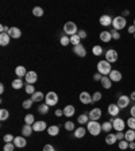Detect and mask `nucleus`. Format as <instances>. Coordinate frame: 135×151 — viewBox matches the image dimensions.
<instances>
[{
    "mask_svg": "<svg viewBox=\"0 0 135 151\" xmlns=\"http://www.w3.org/2000/svg\"><path fill=\"white\" fill-rule=\"evenodd\" d=\"M108 77H110V80L112 81V82H119V81H122L123 76H122V73L119 70H112Z\"/></svg>",
    "mask_w": 135,
    "mask_h": 151,
    "instance_id": "nucleus-16",
    "label": "nucleus"
},
{
    "mask_svg": "<svg viewBox=\"0 0 135 151\" xmlns=\"http://www.w3.org/2000/svg\"><path fill=\"white\" fill-rule=\"evenodd\" d=\"M92 54L93 55H96V57L101 55V54H103V47H101V46H93L92 47Z\"/></svg>",
    "mask_w": 135,
    "mask_h": 151,
    "instance_id": "nucleus-35",
    "label": "nucleus"
},
{
    "mask_svg": "<svg viewBox=\"0 0 135 151\" xmlns=\"http://www.w3.org/2000/svg\"><path fill=\"white\" fill-rule=\"evenodd\" d=\"M0 93H1V95L4 93V85L3 84H0Z\"/></svg>",
    "mask_w": 135,
    "mask_h": 151,
    "instance_id": "nucleus-60",
    "label": "nucleus"
},
{
    "mask_svg": "<svg viewBox=\"0 0 135 151\" xmlns=\"http://www.w3.org/2000/svg\"><path fill=\"white\" fill-rule=\"evenodd\" d=\"M38 112L41 113V115H46V113L49 112V105H47V104H41L38 108Z\"/></svg>",
    "mask_w": 135,
    "mask_h": 151,
    "instance_id": "nucleus-37",
    "label": "nucleus"
},
{
    "mask_svg": "<svg viewBox=\"0 0 135 151\" xmlns=\"http://www.w3.org/2000/svg\"><path fill=\"white\" fill-rule=\"evenodd\" d=\"M128 148L130 150H135V142H130L128 143Z\"/></svg>",
    "mask_w": 135,
    "mask_h": 151,
    "instance_id": "nucleus-57",
    "label": "nucleus"
},
{
    "mask_svg": "<svg viewBox=\"0 0 135 151\" xmlns=\"http://www.w3.org/2000/svg\"><path fill=\"white\" fill-rule=\"evenodd\" d=\"M101 86H103L104 89H111V86H112V81L110 80V77L108 76H103V78H101Z\"/></svg>",
    "mask_w": 135,
    "mask_h": 151,
    "instance_id": "nucleus-21",
    "label": "nucleus"
},
{
    "mask_svg": "<svg viewBox=\"0 0 135 151\" xmlns=\"http://www.w3.org/2000/svg\"><path fill=\"white\" fill-rule=\"evenodd\" d=\"M101 130H103L104 132L110 133L111 130H114V126H112V123H111V122H104V123L101 124Z\"/></svg>",
    "mask_w": 135,
    "mask_h": 151,
    "instance_id": "nucleus-30",
    "label": "nucleus"
},
{
    "mask_svg": "<svg viewBox=\"0 0 135 151\" xmlns=\"http://www.w3.org/2000/svg\"><path fill=\"white\" fill-rule=\"evenodd\" d=\"M32 130L37 131V132H42V131L47 130V126L45 122H42V120H39V122H35V123L32 124Z\"/></svg>",
    "mask_w": 135,
    "mask_h": 151,
    "instance_id": "nucleus-12",
    "label": "nucleus"
},
{
    "mask_svg": "<svg viewBox=\"0 0 135 151\" xmlns=\"http://www.w3.org/2000/svg\"><path fill=\"white\" fill-rule=\"evenodd\" d=\"M80 41H81V38L78 37V34H76V35H72V37H70V43H72L73 46L80 45Z\"/></svg>",
    "mask_w": 135,
    "mask_h": 151,
    "instance_id": "nucleus-39",
    "label": "nucleus"
},
{
    "mask_svg": "<svg viewBox=\"0 0 135 151\" xmlns=\"http://www.w3.org/2000/svg\"><path fill=\"white\" fill-rule=\"evenodd\" d=\"M117 146H119L120 150H127V148H128V142L126 140V139H124V140H120Z\"/></svg>",
    "mask_w": 135,
    "mask_h": 151,
    "instance_id": "nucleus-45",
    "label": "nucleus"
},
{
    "mask_svg": "<svg viewBox=\"0 0 135 151\" xmlns=\"http://www.w3.org/2000/svg\"><path fill=\"white\" fill-rule=\"evenodd\" d=\"M101 78H103V76H101L100 73H95V74H93V80H95V81H101Z\"/></svg>",
    "mask_w": 135,
    "mask_h": 151,
    "instance_id": "nucleus-51",
    "label": "nucleus"
},
{
    "mask_svg": "<svg viewBox=\"0 0 135 151\" xmlns=\"http://www.w3.org/2000/svg\"><path fill=\"white\" fill-rule=\"evenodd\" d=\"M101 100V92H95L92 95V101H100Z\"/></svg>",
    "mask_w": 135,
    "mask_h": 151,
    "instance_id": "nucleus-46",
    "label": "nucleus"
},
{
    "mask_svg": "<svg viewBox=\"0 0 135 151\" xmlns=\"http://www.w3.org/2000/svg\"><path fill=\"white\" fill-rule=\"evenodd\" d=\"M57 103H58V96L56 92H49V93L45 96V104H47L49 107L57 105Z\"/></svg>",
    "mask_w": 135,
    "mask_h": 151,
    "instance_id": "nucleus-4",
    "label": "nucleus"
},
{
    "mask_svg": "<svg viewBox=\"0 0 135 151\" xmlns=\"http://www.w3.org/2000/svg\"><path fill=\"white\" fill-rule=\"evenodd\" d=\"M60 43L62 46H68L69 43H70V37H68V35H62L60 39Z\"/></svg>",
    "mask_w": 135,
    "mask_h": 151,
    "instance_id": "nucleus-40",
    "label": "nucleus"
},
{
    "mask_svg": "<svg viewBox=\"0 0 135 151\" xmlns=\"http://www.w3.org/2000/svg\"><path fill=\"white\" fill-rule=\"evenodd\" d=\"M111 35H112V39H115V41H117V39H120V32L117 31V30H111Z\"/></svg>",
    "mask_w": 135,
    "mask_h": 151,
    "instance_id": "nucleus-42",
    "label": "nucleus"
},
{
    "mask_svg": "<svg viewBox=\"0 0 135 151\" xmlns=\"http://www.w3.org/2000/svg\"><path fill=\"white\" fill-rule=\"evenodd\" d=\"M85 132H86V130L84 128V127L76 128V130H75V138H77V139H80V138H84V136H85Z\"/></svg>",
    "mask_w": 135,
    "mask_h": 151,
    "instance_id": "nucleus-29",
    "label": "nucleus"
},
{
    "mask_svg": "<svg viewBox=\"0 0 135 151\" xmlns=\"http://www.w3.org/2000/svg\"><path fill=\"white\" fill-rule=\"evenodd\" d=\"M115 135H116V139H117L119 142H120V140H124V132H123V131H117Z\"/></svg>",
    "mask_w": 135,
    "mask_h": 151,
    "instance_id": "nucleus-49",
    "label": "nucleus"
},
{
    "mask_svg": "<svg viewBox=\"0 0 135 151\" xmlns=\"http://www.w3.org/2000/svg\"><path fill=\"white\" fill-rule=\"evenodd\" d=\"M88 116H89V119L91 120H99L100 117H101V109L100 108H93L91 112L88 113Z\"/></svg>",
    "mask_w": 135,
    "mask_h": 151,
    "instance_id": "nucleus-15",
    "label": "nucleus"
},
{
    "mask_svg": "<svg viewBox=\"0 0 135 151\" xmlns=\"http://www.w3.org/2000/svg\"><path fill=\"white\" fill-rule=\"evenodd\" d=\"M35 88H34V86H32L31 84H27L26 85V93H27V95H34V93H35Z\"/></svg>",
    "mask_w": 135,
    "mask_h": 151,
    "instance_id": "nucleus-41",
    "label": "nucleus"
},
{
    "mask_svg": "<svg viewBox=\"0 0 135 151\" xmlns=\"http://www.w3.org/2000/svg\"><path fill=\"white\" fill-rule=\"evenodd\" d=\"M3 139H4V142H6V143H12L15 138L12 136L11 133H7V135H4V138H3Z\"/></svg>",
    "mask_w": 135,
    "mask_h": 151,
    "instance_id": "nucleus-47",
    "label": "nucleus"
},
{
    "mask_svg": "<svg viewBox=\"0 0 135 151\" xmlns=\"http://www.w3.org/2000/svg\"><path fill=\"white\" fill-rule=\"evenodd\" d=\"M119 112H120V108L117 107V104H110V105H108V113H110L111 116L117 117Z\"/></svg>",
    "mask_w": 135,
    "mask_h": 151,
    "instance_id": "nucleus-17",
    "label": "nucleus"
},
{
    "mask_svg": "<svg viewBox=\"0 0 135 151\" xmlns=\"http://www.w3.org/2000/svg\"><path fill=\"white\" fill-rule=\"evenodd\" d=\"M43 98H45V95H43L42 92H35L34 95L31 96V100L34 103H39V101H42Z\"/></svg>",
    "mask_w": 135,
    "mask_h": 151,
    "instance_id": "nucleus-28",
    "label": "nucleus"
},
{
    "mask_svg": "<svg viewBox=\"0 0 135 151\" xmlns=\"http://www.w3.org/2000/svg\"><path fill=\"white\" fill-rule=\"evenodd\" d=\"M77 122L80 124H88L89 123V116L85 115V113H84V115H80L78 116V119H77Z\"/></svg>",
    "mask_w": 135,
    "mask_h": 151,
    "instance_id": "nucleus-34",
    "label": "nucleus"
},
{
    "mask_svg": "<svg viewBox=\"0 0 135 151\" xmlns=\"http://www.w3.org/2000/svg\"><path fill=\"white\" fill-rule=\"evenodd\" d=\"M32 126H29V124H25L23 126V128H22V135L25 138H27V136H31V133H32Z\"/></svg>",
    "mask_w": 135,
    "mask_h": 151,
    "instance_id": "nucleus-22",
    "label": "nucleus"
},
{
    "mask_svg": "<svg viewBox=\"0 0 135 151\" xmlns=\"http://www.w3.org/2000/svg\"><path fill=\"white\" fill-rule=\"evenodd\" d=\"M130 101H131V98H130V96H120V97L117 98V101H116V104H117V107L119 108H127L128 105H130Z\"/></svg>",
    "mask_w": 135,
    "mask_h": 151,
    "instance_id": "nucleus-8",
    "label": "nucleus"
},
{
    "mask_svg": "<svg viewBox=\"0 0 135 151\" xmlns=\"http://www.w3.org/2000/svg\"><path fill=\"white\" fill-rule=\"evenodd\" d=\"M78 37H80V38L81 39H85L86 38V31H84V30H78Z\"/></svg>",
    "mask_w": 135,
    "mask_h": 151,
    "instance_id": "nucleus-50",
    "label": "nucleus"
},
{
    "mask_svg": "<svg viewBox=\"0 0 135 151\" xmlns=\"http://www.w3.org/2000/svg\"><path fill=\"white\" fill-rule=\"evenodd\" d=\"M76 112V109L73 105H66L64 108V116H66V117H72V116L75 115Z\"/></svg>",
    "mask_w": 135,
    "mask_h": 151,
    "instance_id": "nucleus-23",
    "label": "nucleus"
},
{
    "mask_svg": "<svg viewBox=\"0 0 135 151\" xmlns=\"http://www.w3.org/2000/svg\"><path fill=\"white\" fill-rule=\"evenodd\" d=\"M8 34H10L11 38L18 39V38H20L22 31H20V28H18V27H10V31H8Z\"/></svg>",
    "mask_w": 135,
    "mask_h": 151,
    "instance_id": "nucleus-19",
    "label": "nucleus"
},
{
    "mask_svg": "<svg viewBox=\"0 0 135 151\" xmlns=\"http://www.w3.org/2000/svg\"><path fill=\"white\" fill-rule=\"evenodd\" d=\"M62 115H64V109H57V111H56V116L60 117V116H62Z\"/></svg>",
    "mask_w": 135,
    "mask_h": 151,
    "instance_id": "nucleus-54",
    "label": "nucleus"
},
{
    "mask_svg": "<svg viewBox=\"0 0 135 151\" xmlns=\"http://www.w3.org/2000/svg\"><path fill=\"white\" fill-rule=\"evenodd\" d=\"M111 39H112V35H111L110 31H101L100 32V41L104 43H108L111 42Z\"/></svg>",
    "mask_w": 135,
    "mask_h": 151,
    "instance_id": "nucleus-20",
    "label": "nucleus"
},
{
    "mask_svg": "<svg viewBox=\"0 0 135 151\" xmlns=\"http://www.w3.org/2000/svg\"><path fill=\"white\" fill-rule=\"evenodd\" d=\"M127 126L130 130H135V117H130L127 120Z\"/></svg>",
    "mask_w": 135,
    "mask_h": 151,
    "instance_id": "nucleus-44",
    "label": "nucleus"
},
{
    "mask_svg": "<svg viewBox=\"0 0 135 151\" xmlns=\"http://www.w3.org/2000/svg\"><path fill=\"white\" fill-rule=\"evenodd\" d=\"M116 135H115V133H108V135H107L105 136V143L107 144H110V146H112V144H115L116 143Z\"/></svg>",
    "mask_w": 135,
    "mask_h": 151,
    "instance_id": "nucleus-27",
    "label": "nucleus"
},
{
    "mask_svg": "<svg viewBox=\"0 0 135 151\" xmlns=\"http://www.w3.org/2000/svg\"><path fill=\"white\" fill-rule=\"evenodd\" d=\"M64 32H65V35H68V37L76 35L78 32L76 23H73V22H66L64 25Z\"/></svg>",
    "mask_w": 135,
    "mask_h": 151,
    "instance_id": "nucleus-3",
    "label": "nucleus"
},
{
    "mask_svg": "<svg viewBox=\"0 0 135 151\" xmlns=\"http://www.w3.org/2000/svg\"><path fill=\"white\" fill-rule=\"evenodd\" d=\"M43 151H56V150H54V147L51 144H46V146L43 147Z\"/></svg>",
    "mask_w": 135,
    "mask_h": 151,
    "instance_id": "nucleus-52",
    "label": "nucleus"
},
{
    "mask_svg": "<svg viewBox=\"0 0 135 151\" xmlns=\"http://www.w3.org/2000/svg\"><path fill=\"white\" fill-rule=\"evenodd\" d=\"M130 98H131L132 101H135V91H134V92H132L131 95H130Z\"/></svg>",
    "mask_w": 135,
    "mask_h": 151,
    "instance_id": "nucleus-59",
    "label": "nucleus"
},
{
    "mask_svg": "<svg viewBox=\"0 0 135 151\" xmlns=\"http://www.w3.org/2000/svg\"><path fill=\"white\" fill-rule=\"evenodd\" d=\"M124 139L130 143V142L135 140V130H127V132H124Z\"/></svg>",
    "mask_w": 135,
    "mask_h": 151,
    "instance_id": "nucleus-24",
    "label": "nucleus"
},
{
    "mask_svg": "<svg viewBox=\"0 0 135 151\" xmlns=\"http://www.w3.org/2000/svg\"><path fill=\"white\" fill-rule=\"evenodd\" d=\"M73 53L77 54L78 57H81L82 58V57L86 55V49L80 43V45H77V46H73Z\"/></svg>",
    "mask_w": 135,
    "mask_h": 151,
    "instance_id": "nucleus-10",
    "label": "nucleus"
},
{
    "mask_svg": "<svg viewBox=\"0 0 135 151\" xmlns=\"http://www.w3.org/2000/svg\"><path fill=\"white\" fill-rule=\"evenodd\" d=\"M134 26H135V19H134Z\"/></svg>",
    "mask_w": 135,
    "mask_h": 151,
    "instance_id": "nucleus-61",
    "label": "nucleus"
},
{
    "mask_svg": "<svg viewBox=\"0 0 135 151\" xmlns=\"http://www.w3.org/2000/svg\"><path fill=\"white\" fill-rule=\"evenodd\" d=\"M86 131H88L92 136H99L100 132H101V124L96 120H89V123L86 124Z\"/></svg>",
    "mask_w": 135,
    "mask_h": 151,
    "instance_id": "nucleus-1",
    "label": "nucleus"
},
{
    "mask_svg": "<svg viewBox=\"0 0 135 151\" xmlns=\"http://www.w3.org/2000/svg\"><path fill=\"white\" fill-rule=\"evenodd\" d=\"M134 38H135V34H134Z\"/></svg>",
    "mask_w": 135,
    "mask_h": 151,
    "instance_id": "nucleus-62",
    "label": "nucleus"
},
{
    "mask_svg": "<svg viewBox=\"0 0 135 151\" xmlns=\"http://www.w3.org/2000/svg\"><path fill=\"white\" fill-rule=\"evenodd\" d=\"M12 143L15 144V147H18V148H23L26 147V144H27V140H26V138L25 136H16L14 139V142Z\"/></svg>",
    "mask_w": 135,
    "mask_h": 151,
    "instance_id": "nucleus-13",
    "label": "nucleus"
},
{
    "mask_svg": "<svg viewBox=\"0 0 135 151\" xmlns=\"http://www.w3.org/2000/svg\"><path fill=\"white\" fill-rule=\"evenodd\" d=\"M117 58H119V55H117V51L114 49H110L105 51V61H108L110 63H114L117 61Z\"/></svg>",
    "mask_w": 135,
    "mask_h": 151,
    "instance_id": "nucleus-6",
    "label": "nucleus"
},
{
    "mask_svg": "<svg viewBox=\"0 0 135 151\" xmlns=\"http://www.w3.org/2000/svg\"><path fill=\"white\" fill-rule=\"evenodd\" d=\"M111 72H112V67L108 61L101 60L97 62V73H100L101 76H110Z\"/></svg>",
    "mask_w": 135,
    "mask_h": 151,
    "instance_id": "nucleus-2",
    "label": "nucleus"
},
{
    "mask_svg": "<svg viewBox=\"0 0 135 151\" xmlns=\"http://www.w3.org/2000/svg\"><path fill=\"white\" fill-rule=\"evenodd\" d=\"M11 41V37L8 32H1L0 34V45L1 46H8Z\"/></svg>",
    "mask_w": 135,
    "mask_h": 151,
    "instance_id": "nucleus-18",
    "label": "nucleus"
},
{
    "mask_svg": "<svg viewBox=\"0 0 135 151\" xmlns=\"http://www.w3.org/2000/svg\"><path fill=\"white\" fill-rule=\"evenodd\" d=\"M12 88L14 89H20L22 86H23V81H22V78H16V80L12 81Z\"/></svg>",
    "mask_w": 135,
    "mask_h": 151,
    "instance_id": "nucleus-33",
    "label": "nucleus"
},
{
    "mask_svg": "<svg viewBox=\"0 0 135 151\" xmlns=\"http://www.w3.org/2000/svg\"><path fill=\"white\" fill-rule=\"evenodd\" d=\"M128 32H130V34H132V35L135 34V26H134V25L128 27Z\"/></svg>",
    "mask_w": 135,
    "mask_h": 151,
    "instance_id": "nucleus-53",
    "label": "nucleus"
},
{
    "mask_svg": "<svg viewBox=\"0 0 135 151\" xmlns=\"http://www.w3.org/2000/svg\"><path fill=\"white\" fill-rule=\"evenodd\" d=\"M0 30H1V32H8V31H10V28H8L7 26H1Z\"/></svg>",
    "mask_w": 135,
    "mask_h": 151,
    "instance_id": "nucleus-56",
    "label": "nucleus"
},
{
    "mask_svg": "<svg viewBox=\"0 0 135 151\" xmlns=\"http://www.w3.org/2000/svg\"><path fill=\"white\" fill-rule=\"evenodd\" d=\"M112 20H114V19L111 18L110 15H101V16H100V19H99L100 25H101V26H104V27H108V26H112Z\"/></svg>",
    "mask_w": 135,
    "mask_h": 151,
    "instance_id": "nucleus-11",
    "label": "nucleus"
},
{
    "mask_svg": "<svg viewBox=\"0 0 135 151\" xmlns=\"http://www.w3.org/2000/svg\"><path fill=\"white\" fill-rule=\"evenodd\" d=\"M47 133H49L50 136H57L58 133H60V127L58 126H50L47 128Z\"/></svg>",
    "mask_w": 135,
    "mask_h": 151,
    "instance_id": "nucleus-25",
    "label": "nucleus"
},
{
    "mask_svg": "<svg viewBox=\"0 0 135 151\" xmlns=\"http://www.w3.org/2000/svg\"><path fill=\"white\" fill-rule=\"evenodd\" d=\"M8 117H10V112H8L6 108H1L0 109V120H7Z\"/></svg>",
    "mask_w": 135,
    "mask_h": 151,
    "instance_id": "nucleus-36",
    "label": "nucleus"
},
{
    "mask_svg": "<svg viewBox=\"0 0 135 151\" xmlns=\"http://www.w3.org/2000/svg\"><path fill=\"white\" fill-rule=\"evenodd\" d=\"M130 113H131V117H135V105L130 109Z\"/></svg>",
    "mask_w": 135,
    "mask_h": 151,
    "instance_id": "nucleus-58",
    "label": "nucleus"
},
{
    "mask_svg": "<svg viewBox=\"0 0 135 151\" xmlns=\"http://www.w3.org/2000/svg\"><path fill=\"white\" fill-rule=\"evenodd\" d=\"M64 127H65V130L69 131V132H70V131H73V130H76L75 123H73V122H70V120H68L66 123L64 124Z\"/></svg>",
    "mask_w": 135,
    "mask_h": 151,
    "instance_id": "nucleus-38",
    "label": "nucleus"
},
{
    "mask_svg": "<svg viewBox=\"0 0 135 151\" xmlns=\"http://www.w3.org/2000/svg\"><path fill=\"white\" fill-rule=\"evenodd\" d=\"M26 82H27V84H35L37 82V80H38V76H37V73L35 72H27V74H26Z\"/></svg>",
    "mask_w": 135,
    "mask_h": 151,
    "instance_id": "nucleus-14",
    "label": "nucleus"
},
{
    "mask_svg": "<svg viewBox=\"0 0 135 151\" xmlns=\"http://www.w3.org/2000/svg\"><path fill=\"white\" fill-rule=\"evenodd\" d=\"M128 15H130V11H128V10L122 11V16H123V18H126V16H128Z\"/></svg>",
    "mask_w": 135,
    "mask_h": 151,
    "instance_id": "nucleus-55",
    "label": "nucleus"
},
{
    "mask_svg": "<svg viewBox=\"0 0 135 151\" xmlns=\"http://www.w3.org/2000/svg\"><path fill=\"white\" fill-rule=\"evenodd\" d=\"M25 123L29 124V126H32V124L35 123V117H34V115H31V113L26 115L25 116Z\"/></svg>",
    "mask_w": 135,
    "mask_h": 151,
    "instance_id": "nucleus-31",
    "label": "nucleus"
},
{
    "mask_svg": "<svg viewBox=\"0 0 135 151\" xmlns=\"http://www.w3.org/2000/svg\"><path fill=\"white\" fill-rule=\"evenodd\" d=\"M80 101L84 104V105H88V104H91L92 101V96L89 95L88 92H81L80 93Z\"/></svg>",
    "mask_w": 135,
    "mask_h": 151,
    "instance_id": "nucleus-9",
    "label": "nucleus"
},
{
    "mask_svg": "<svg viewBox=\"0 0 135 151\" xmlns=\"http://www.w3.org/2000/svg\"><path fill=\"white\" fill-rule=\"evenodd\" d=\"M110 122L112 123L114 130H116V132H117V131H123V130H124V127H126L124 120H122V119H119V117H116V119H111Z\"/></svg>",
    "mask_w": 135,
    "mask_h": 151,
    "instance_id": "nucleus-7",
    "label": "nucleus"
},
{
    "mask_svg": "<svg viewBox=\"0 0 135 151\" xmlns=\"http://www.w3.org/2000/svg\"><path fill=\"white\" fill-rule=\"evenodd\" d=\"M126 25H127V22H126V18H123V16H116V18H114V20H112V26H114L115 30H117V31H120V30H123V28L126 27Z\"/></svg>",
    "mask_w": 135,
    "mask_h": 151,
    "instance_id": "nucleus-5",
    "label": "nucleus"
},
{
    "mask_svg": "<svg viewBox=\"0 0 135 151\" xmlns=\"http://www.w3.org/2000/svg\"><path fill=\"white\" fill-rule=\"evenodd\" d=\"M14 148H15V144L14 143H6L3 151H14Z\"/></svg>",
    "mask_w": 135,
    "mask_h": 151,
    "instance_id": "nucleus-48",
    "label": "nucleus"
},
{
    "mask_svg": "<svg viewBox=\"0 0 135 151\" xmlns=\"http://www.w3.org/2000/svg\"><path fill=\"white\" fill-rule=\"evenodd\" d=\"M15 74L18 76V78H22V77H26V74H27V70H26L25 66H18L15 69Z\"/></svg>",
    "mask_w": 135,
    "mask_h": 151,
    "instance_id": "nucleus-26",
    "label": "nucleus"
},
{
    "mask_svg": "<svg viewBox=\"0 0 135 151\" xmlns=\"http://www.w3.org/2000/svg\"><path fill=\"white\" fill-rule=\"evenodd\" d=\"M32 100L31 98H27V100H25V101H23V108L25 109H30L31 108V105H32Z\"/></svg>",
    "mask_w": 135,
    "mask_h": 151,
    "instance_id": "nucleus-43",
    "label": "nucleus"
},
{
    "mask_svg": "<svg viewBox=\"0 0 135 151\" xmlns=\"http://www.w3.org/2000/svg\"><path fill=\"white\" fill-rule=\"evenodd\" d=\"M32 15L37 16V18H41L43 15V8L42 7H34L32 8Z\"/></svg>",
    "mask_w": 135,
    "mask_h": 151,
    "instance_id": "nucleus-32",
    "label": "nucleus"
}]
</instances>
